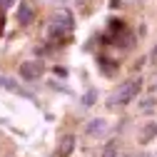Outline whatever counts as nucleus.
Listing matches in <instances>:
<instances>
[{
	"label": "nucleus",
	"mask_w": 157,
	"mask_h": 157,
	"mask_svg": "<svg viewBox=\"0 0 157 157\" xmlns=\"http://www.w3.org/2000/svg\"><path fill=\"white\" fill-rule=\"evenodd\" d=\"M140 90H142V77H140V75H137V77H130V80H125L120 87L112 92V97H110L107 105H110V107H125V105H130V102L137 100Z\"/></svg>",
	"instance_id": "nucleus-1"
},
{
	"label": "nucleus",
	"mask_w": 157,
	"mask_h": 157,
	"mask_svg": "<svg viewBox=\"0 0 157 157\" xmlns=\"http://www.w3.org/2000/svg\"><path fill=\"white\" fill-rule=\"evenodd\" d=\"M17 75L23 82H35L45 75V63L43 60H23L17 65Z\"/></svg>",
	"instance_id": "nucleus-2"
},
{
	"label": "nucleus",
	"mask_w": 157,
	"mask_h": 157,
	"mask_svg": "<svg viewBox=\"0 0 157 157\" xmlns=\"http://www.w3.org/2000/svg\"><path fill=\"white\" fill-rule=\"evenodd\" d=\"M15 20H17V25H20V28H28V25L35 20V8H33L30 0H20V3H17Z\"/></svg>",
	"instance_id": "nucleus-3"
},
{
	"label": "nucleus",
	"mask_w": 157,
	"mask_h": 157,
	"mask_svg": "<svg viewBox=\"0 0 157 157\" xmlns=\"http://www.w3.org/2000/svg\"><path fill=\"white\" fill-rule=\"evenodd\" d=\"M0 87L3 90H8V92H13V95H20V97H25V100H35V95L30 92V90H25L17 80H13V77H8V75H0Z\"/></svg>",
	"instance_id": "nucleus-4"
},
{
	"label": "nucleus",
	"mask_w": 157,
	"mask_h": 157,
	"mask_svg": "<svg viewBox=\"0 0 157 157\" xmlns=\"http://www.w3.org/2000/svg\"><path fill=\"white\" fill-rule=\"evenodd\" d=\"M77 147V135L72 132H65L60 140H57V157H70Z\"/></svg>",
	"instance_id": "nucleus-5"
},
{
	"label": "nucleus",
	"mask_w": 157,
	"mask_h": 157,
	"mask_svg": "<svg viewBox=\"0 0 157 157\" xmlns=\"http://www.w3.org/2000/svg\"><path fill=\"white\" fill-rule=\"evenodd\" d=\"M52 23H55V25H60V28H65V30L70 33V30L75 28V17H72V13H70V10H65V8H63V10H57V13H55Z\"/></svg>",
	"instance_id": "nucleus-6"
},
{
	"label": "nucleus",
	"mask_w": 157,
	"mask_h": 157,
	"mask_svg": "<svg viewBox=\"0 0 157 157\" xmlns=\"http://www.w3.org/2000/svg\"><path fill=\"white\" fill-rule=\"evenodd\" d=\"M107 130V120H102V117H95V120H90L87 125H85V135H102Z\"/></svg>",
	"instance_id": "nucleus-7"
},
{
	"label": "nucleus",
	"mask_w": 157,
	"mask_h": 157,
	"mask_svg": "<svg viewBox=\"0 0 157 157\" xmlns=\"http://www.w3.org/2000/svg\"><path fill=\"white\" fill-rule=\"evenodd\" d=\"M152 140H157V122H147L140 130V142L142 145H150Z\"/></svg>",
	"instance_id": "nucleus-8"
},
{
	"label": "nucleus",
	"mask_w": 157,
	"mask_h": 157,
	"mask_svg": "<svg viewBox=\"0 0 157 157\" xmlns=\"http://www.w3.org/2000/svg\"><path fill=\"white\" fill-rule=\"evenodd\" d=\"M97 67H100L105 75H112V72H117L120 63H117V60H110L107 55H97Z\"/></svg>",
	"instance_id": "nucleus-9"
},
{
	"label": "nucleus",
	"mask_w": 157,
	"mask_h": 157,
	"mask_svg": "<svg viewBox=\"0 0 157 157\" xmlns=\"http://www.w3.org/2000/svg\"><path fill=\"white\" fill-rule=\"evenodd\" d=\"M97 97H100L97 87H87V90L82 92V97H80V102H82V107H92V105L97 102Z\"/></svg>",
	"instance_id": "nucleus-10"
},
{
	"label": "nucleus",
	"mask_w": 157,
	"mask_h": 157,
	"mask_svg": "<svg viewBox=\"0 0 157 157\" xmlns=\"http://www.w3.org/2000/svg\"><path fill=\"white\" fill-rule=\"evenodd\" d=\"M100 157H117V142H115V140H110V142L102 147Z\"/></svg>",
	"instance_id": "nucleus-11"
},
{
	"label": "nucleus",
	"mask_w": 157,
	"mask_h": 157,
	"mask_svg": "<svg viewBox=\"0 0 157 157\" xmlns=\"http://www.w3.org/2000/svg\"><path fill=\"white\" fill-rule=\"evenodd\" d=\"M52 72H55L57 77H63V80H65V77H70V70H67V67H63V65H55V67H52Z\"/></svg>",
	"instance_id": "nucleus-12"
},
{
	"label": "nucleus",
	"mask_w": 157,
	"mask_h": 157,
	"mask_svg": "<svg viewBox=\"0 0 157 157\" xmlns=\"http://www.w3.org/2000/svg\"><path fill=\"white\" fill-rule=\"evenodd\" d=\"M15 5V0H0V10H10Z\"/></svg>",
	"instance_id": "nucleus-13"
},
{
	"label": "nucleus",
	"mask_w": 157,
	"mask_h": 157,
	"mask_svg": "<svg viewBox=\"0 0 157 157\" xmlns=\"http://www.w3.org/2000/svg\"><path fill=\"white\" fill-rule=\"evenodd\" d=\"M150 60H152V63H157V45H155V48H152V52H150Z\"/></svg>",
	"instance_id": "nucleus-14"
},
{
	"label": "nucleus",
	"mask_w": 157,
	"mask_h": 157,
	"mask_svg": "<svg viewBox=\"0 0 157 157\" xmlns=\"http://www.w3.org/2000/svg\"><path fill=\"white\" fill-rule=\"evenodd\" d=\"M122 5V0H110V8H120Z\"/></svg>",
	"instance_id": "nucleus-15"
}]
</instances>
